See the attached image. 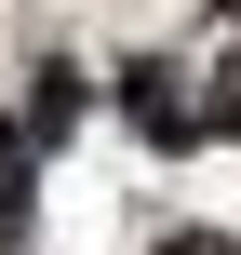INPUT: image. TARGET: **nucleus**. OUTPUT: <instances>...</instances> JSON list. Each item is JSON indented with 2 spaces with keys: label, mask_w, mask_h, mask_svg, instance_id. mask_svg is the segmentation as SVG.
I'll list each match as a JSON object with an SVG mask.
<instances>
[{
  "label": "nucleus",
  "mask_w": 241,
  "mask_h": 255,
  "mask_svg": "<svg viewBox=\"0 0 241 255\" xmlns=\"http://www.w3.org/2000/svg\"><path fill=\"white\" fill-rule=\"evenodd\" d=\"M27 229V175H13V148H0V242Z\"/></svg>",
  "instance_id": "obj_2"
},
{
  "label": "nucleus",
  "mask_w": 241,
  "mask_h": 255,
  "mask_svg": "<svg viewBox=\"0 0 241 255\" xmlns=\"http://www.w3.org/2000/svg\"><path fill=\"white\" fill-rule=\"evenodd\" d=\"M134 121H148V134H161V148H174V134H188V94H174V81H161V67H134Z\"/></svg>",
  "instance_id": "obj_1"
},
{
  "label": "nucleus",
  "mask_w": 241,
  "mask_h": 255,
  "mask_svg": "<svg viewBox=\"0 0 241 255\" xmlns=\"http://www.w3.org/2000/svg\"><path fill=\"white\" fill-rule=\"evenodd\" d=\"M215 134H241V54H228V81H215Z\"/></svg>",
  "instance_id": "obj_3"
},
{
  "label": "nucleus",
  "mask_w": 241,
  "mask_h": 255,
  "mask_svg": "<svg viewBox=\"0 0 241 255\" xmlns=\"http://www.w3.org/2000/svg\"><path fill=\"white\" fill-rule=\"evenodd\" d=\"M161 255H228V242H215V229H174V242H161Z\"/></svg>",
  "instance_id": "obj_4"
}]
</instances>
